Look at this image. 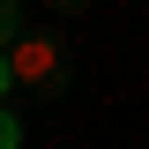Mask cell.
Here are the masks:
<instances>
[{
  "instance_id": "1",
  "label": "cell",
  "mask_w": 149,
  "mask_h": 149,
  "mask_svg": "<svg viewBox=\"0 0 149 149\" xmlns=\"http://www.w3.org/2000/svg\"><path fill=\"white\" fill-rule=\"evenodd\" d=\"M8 67H15V90H30V97H67V90H74L67 45L45 37V30H22L15 45H8Z\"/></svg>"
},
{
  "instance_id": "2",
  "label": "cell",
  "mask_w": 149,
  "mask_h": 149,
  "mask_svg": "<svg viewBox=\"0 0 149 149\" xmlns=\"http://www.w3.org/2000/svg\"><path fill=\"white\" fill-rule=\"evenodd\" d=\"M22 37V0H0V45H15Z\"/></svg>"
},
{
  "instance_id": "3",
  "label": "cell",
  "mask_w": 149,
  "mask_h": 149,
  "mask_svg": "<svg viewBox=\"0 0 149 149\" xmlns=\"http://www.w3.org/2000/svg\"><path fill=\"white\" fill-rule=\"evenodd\" d=\"M22 142V119H15V112H0V149H15Z\"/></svg>"
},
{
  "instance_id": "4",
  "label": "cell",
  "mask_w": 149,
  "mask_h": 149,
  "mask_svg": "<svg viewBox=\"0 0 149 149\" xmlns=\"http://www.w3.org/2000/svg\"><path fill=\"white\" fill-rule=\"evenodd\" d=\"M15 90V67H8V45H0V97Z\"/></svg>"
},
{
  "instance_id": "5",
  "label": "cell",
  "mask_w": 149,
  "mask_h": 149,
  "mask_svg": "<svg viewBox=\"0 0 149 149\" xmlns=\"http://www.w3.org/2000/svg\"><path fill=\"white\" fill-rule=\"evenodd\" d=\"M60 8H82V0H60Z\"/></svg>"
}]
</instances>
